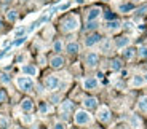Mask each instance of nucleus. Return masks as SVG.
Wrapping results in <instances>:
<instances>
[{
    "label": "nucleus",
    "mask_w": 147,
    "mask_h": 129,
    "mask_svg": "<svg viewBox=\"0 0 147 129\" xmlns=\"http://www.w3.org/2000/svg\"><path fill=\"white\" fill-rule=\"evenodd\" d=\"M38 110H40V113H48V104L47 102H40V105H38Z\"/></svg>",
    "instance_id": "nucleus-31"
},
{
    "label": "nucleus",
    "mask_w": 147,
    "mask_h": 129,
    "mask_svg": "<svg viewBox=\"0 0 147 129\" xmlns=\"http://www.w3.org/2000/svg\"><path fill=\"white\" fill-rule=\"evenodd\" d=\"M22 72H24L27 77H35L37 75V67L32 66V64H26V66H22Z\"/></svg>",
    "instance_id": "nucleus-13"
},
{
    "label": "nucleus",
    "mask_w": 147,
    "mask_h": 129,
    "mask_svg": "<svg viewBox=\"0 0 147 129\" xmlns=\"http://www.w3.org/2000/svg\"><path fill=\"white\" fill-rule=\"evenodd\" d=\"M15 35L16 37H22V35H26V29L24 27H19V29L15 30Z\"/></svg>",
    "instance_id": "nucleus-33"
},
{
    "label": "nucleus",
    "mask_w": 147,
    "mask_h": 129,
    "mask_svg": "<svg viewBox=\"0 0 147 129\" xmlns=\"http://www.w3.org/2000/svg\"><path fill=\"white\" fill-rule=\"evenodd\" d=\"M86 29H88V30H96V29H98V22H96V21H90L88 26H86Z\"/></svg>",
    "instance_id": "nucleus-32"
},
{
    "label": "nucleus",
    "mask_w": 147,
    "mask_h": 129,
    "mask_svg": "<svg viewBox=\"0 0 147 129\" xmlns=\"http://www.w3.org/2000/svg\"><path fill=\"white\" fill-rule=\"evenodd\" d=\"M59 100H61V96H59V94H53L51 96V104H59Z\"/></svg>",
    "instance_id": "nucleus-36"
},
{
    "label": "nucleus",
    "mask_w": 147,
    "mask_h": 129,
    "mask_svg": "<svg viewBox=\"0 0 147 129\" xmlns=\"http://www.w3.org/2000/svg\"><path fill=\"white\" fill-rule=\"evenodd\" d=\"M104 16H106V21H114V19H115V15L112 13V11H107Z\"/></svg>",
    "instance_id": "nucleus-35"
},
{
    "label": "nucleus",
    "mask_w": 147,
    "mask_h": 129,
    "mask_svg": "<svg viewBox=\"0 0 147 129\" xmlns=\"http://www.w3.org/2000/svg\"><path fill=\"white\" fill-rule=\"evenodd\" d=\"M74 121L78 126H85L91 123V115H90L88 110H77L75 115H74Z\"/></svg>",
    "instance_id": "nucleus-2"
},
{
    "label": "nucleus",
    "mask_w": 147,
    "mask_h": 129,
    "mask_svg": "<svg viewBox=\"0 0 147 129\" xmlns=\"http://www.w3.org/2000/svg\"><path fill=\"white\" fill-rule=\"evenodd\" d=\"M101 41H102V37H101L99 33H91V35H88V37L85 38V46L91 48V46L101 43Z\"/></svg>",
    "instance_id": "nucleus-6"
},
{
    "label": "nucleus",
    "mask_w": 147,
    "mask_h": 129,
    "mask_svg": "<svg viewBox=\"0 0 147 129\" xmlns=\"http://www.w3.org/2000/svg\"><path fill=\"white\" fill-rule=\"evenodd\" d=\"M114 45H115V48L123 49V48H126V46H129V38L128 37H118V38H115Z\"/></svg>",
    "instance_id": "nucleus-11"
},
{
    "label": "nucleus",
    "mask_w": 147,
    "mask_h": 129,
    "mask_svg": "<svg viewBox=\"0 0 147 129\" xmlns=\"http://www.w3.org/2000/svg\"><path fill=\"white\" fill-rule=\"evenodd\" d=\"M146 11H147V5H142L141 8H138V10H136V15H138V16H142Z\"/></svg>",
    "instance_id": "nucleus-34"
},
{
    "label": "nucleus",
    "mask_w": 147,
    "mask_h": 129,
    "mask_svg": "<svg viewBox=\"0 0 147 129\" xmlns=\"http://www.w3.org/2000/svg\"><path fill=\"white\" fill-rule=\"evenodd\" d=\"M5 99H7V94H5V91H3V89H0V104L3 102Z\"/></svg>",
    "instance_id": "nucleus-39"
},
{
    "label": "nucleus",
    "mask_w": 147,
    "mask_h": 129,
    "mask_svg": "<svg viewBox=\"0 0 147 129\" xmlns=\"http://www.w3.org/2000/svg\"><path fill=\"white\" fill-rule=\"evenodd\" d=\"M67 8H70V2H66V3H63V5H59L58 7V10H67Z\"/></svg>",
    "instance_id": "nucleus-37"
},
{
    "label": "nucleus",
    "mask_w": 147,
    "mask_h": 129,
    "mask_svg": "<svg viewBox=\"0 0 147 129\" xmlns=\"http://www.w3.org/2000/svg\"><path fill=\"white\" fill-rule=\"evenodd\" d=\"M10 2H13V0H3V3H10Z\"/></svg>",
    "instance_id": "nucleus-42"
},
{
    "label": "nucleus",
    "mask_w": 147,
    "mask_h": 129,
    "mask_svg": "<svg viewBox=\"0 0 147 129\" xmlns=\"http://www.w3.org/2000/svg\"><path fill=\"white\" fill-rule=\"evenodd\" d=\"M101 13H102V10H101L99 7H93L88 10V13H86V21H96V19L101 16Z\"/></svg>",
    "instance_id": "nucleus-8"
},
{
    "label": "nucleus",
    "mask_w": 147,
    "mask_h": 129,
    "mask_svg": "<svg viewBox=\"0 0 147 129\" xmlns=\"http://www.w3.org/2000/svg\"><path fill=\"white\" fill-rule=\"evenodd\" d=\"M11 81V77L8 74H0V83H3V85H8Z\"/></svg>",
    "instance_id": "nucleus-29"
},
{
    "label": "nucleus",
    "mask_w": 147,
    "mask_h": 129,
    "mask_svg": "<svg viewBox=\"0 0 147 129\" xmlns=\"http://www.w3.org/2000/svg\"><path fill=\"white\" fill-rule=\"evenodd\" d=\"M26 40H27V37H26V35H22V37H16V40L13 41V45H11V46H21V45L24 43Z\"/></svg>",
    "instance_id": "nucleus-28"
},
{
    "label": "nucleus",
    "mask_w": 147,
    "mask_h": 129,
    "mask_svg": "<svg viewBox=\"0 0 147 129\" xmlns=\"http://www.w3.org/2000/svg\"><path fill=\"white\" fill-rule=\"evenodd\" d=\"M0 126H2V128H7V126H8V120L7 118H0Z\"/></svg>",
    "instance_id": "nucleus-40"
},
{
    "label": "nucleus",
    "mask_w": 147,
    "mask_h": 129,
    "mask_svg": "<svg viewBox=\"0 0 147 129\" xmlns=\"http://www.w3.org/2000/svg\"><path fill=\"white\" fill-rule=\"evenodd\" d=\"M110 69L114 70V72H120L121 70V61L120 59H114L110 62Z\"/></svg>",
    "instance_id": "nucleus-24"
},
{
    "label": "nucleus",
    "mask_w": 147,
    "mask_h": 129,
    "mask_svg": "<svg viewBox=\"0 0 147 129\" xmlns=\"http://www.w3.org/2000/svg\"><path fill=\"white\" fill-rule=\"evenodd\" d=\"M146 85V80H144V77H141V75H134V77L131 78V86L133 88H141V86Z\"/></svg>",
    "instance_id": "nucleus-14"
},
{
    "label": "nucleus",
    "mask_w": 147,
    "mask_h": 129,
    "mask_svg": "<svg viewBox=\"0 0 147 129\" xmlns=\"http://www.w3.org/2000/svg\"><path fill=\"white\" fill-rule=\"evenodd\" d=\"M59 86H61V80H59L58 75H48L47 80H45V88L50 89V91H56Z\"/></svg>",
    "instance_id": "nucleus-4"
},
{
    "label": "nucleus",
    "mask_w": 147,
    "mask_h": 129,
    "mask_svg": "<svg viewBox=\"0 0 147 129\" xmlns=\"http://www.w3.org/2000/svg\"><path fill=\"white\" fill-rule=\"evenodd\" d=\"M22 121L26 123V124H30V123L34 121V116L30 115V112H24V115H22Z\"/></svg>",
    "instance_id": "nucleus-27"
},
{
    "label": "nucleus",
    "mask_w": 147,
    "mask_h": 129,
    "mask_svg": "<svg viewBox=\"0 0 147 129\" xmlns=\"http://www.w3.org/2000/svg\"><path fill=\"white\" fill-rule=\"evenodd\" d=\"M144 80H146V83H147V74H146V75H144Z\"/></svg>",
    "instance_id": "nucleus-44"
},
{
    "label": "nucleus",
    "mask_w": 147,
    "mask_h": 129,
    "mask_svg": "<svg viewBox=\"0 0 147 129\" xmlns=\"http://www.w3.org/2000/svg\"><path fill=\"white\" fill-rule=\"evenodd\" d=\"M74 110V104L70 102V100H64L63 104H61V112H63V115L69 113V112Z\"/></svg>",
    "instance_id": "nucleus-20"
},
{
    "label": "nucleus",
    "mask_w": 147,
    "mask_h": 129,
    "mask_svg": "<svg viewBox=\"0 0 147 129\" xmlns=\"http://www.w3.org/2000/svg\"><path fill=\"white\" fill-rule=\"evenodd\" d=\"M99 86V81H98V78L96 77H88L83 80V88L88 89V91H91V89H96Z\"/></svg>",
    "instance_id": "nucleus-7"
},
{
    "label": "nucleus",
    "mask_w": 147,
    "mask_h": 129,
    "mask_svg": "<svg viewBox=\"0 0 147 129\" xmlns=\"http://www.w3.org/2000/svg\"><path fill=\"white\" fill-rule=\"evenodd\" d=\"M45 129H47V128H45Z\"/></svg>",
    "instance_id": "nucleus-48"
},
{
    "label": "nucleus",
    "mask_w": 147,
    "mask_h": 129,
    "mask_svg": "<svg viewBox=\"0 0 147 129\" xmlns=\"http://www.w3.org/2000/svg\"><path fill=\"white\" fill-rule=\"evenodd\" d=\"M85 61H86V64H88V67H96L98 64H99V56H98V53H88L86 54V57H85Z\"/></svg>",
    "instance_id": "nucleus-9"
},
{
    "label": "nucleus",
    "mask_w": 147,
    "mask_h": 129,
    "mask_svg": "<svg viewBox=\"0 0 147 129\" xmlns=\"http://www.w3.org/2000/svg\"><path fill=\"white\" fill-rule=\"evenodd\" d=\"M138 108H139L142 113L147 115V96H144V97L139 99V102H138Z\"/></svg>",
    "instance_id": "nucleus-22"
},
{
    "label": "nucleus",
    "mask_w": 147,
    "mask_h": 129,
    "mask_svg": "<svg viewBox=\"0 0 147 129\" xmlns=\"http://www.w3.org/2000/svg\"><path fill=\"white\" fill-rule=\"evenodd\" d=\"M40 2H48V0H40Z\"/></svg>",
    "instance_id": "nucleus-47"
},
{
    "label": "nucleus",
    "mask_w": 147,
    "mask_h": 129,
    "mask_svg": "<svg viewBox=\"0 0 147 129\" xmlns=\"http://www.w3.org/2000/svg\"><path fill=\"white\" fill-rule=\"evenodd\" d=\"M53 129H66V124H64V123H61V121H58Z\"/></svg>",
    "instance_id": "nucleus-38"
},
{
    "label": "nucleus",
    "mask_w": 147,
    "mask_h": 129,
    "mask_svg": "<svg viewBox=\"0 0 147 129\" xmlns=\"http://www.w3.org/2000/svg\"><path fill=\"white\" fill-rule=\"evenodd\" d=\"M10 48H11V46H10ZM10 48H7V49H3V51L0 53V59H2V57H5V56H7V54H8V51H10Z\"/></svg>",
    "instance_id": "nucleus-41"
},
{
    "label": "nucleus",
    "mask_w": 147,
    "mask_h": 129,
    "mask_svg": "<svg viewBox=\"0 0 147 129\" xmlns=\"http://www.w3.org/2000/svg\"><path fill=\"white\" fill-rule=\"evenodd\" d=\"M16 19H18V11H16V10H10L7 13V21L8 22H15Z\"/></svg>",
    "instance_id": "nucleus-23"
},
{
    "label": "nucleus",
    "mask_w": 147,
    "mask_h": 129,
    "mask_svg": "<svg viewBox=\"0 0 147 129\" xmlns=\"http://www.w3.org/2000/svg\"><path fill=\"white\" fill-rule=\"evenodd\" d=\"M110 118H112V115H110V110L106 107V105H102V107L98 108V120H99L101 123H109Z\"/></svg>",
    "instance_id": "nucleus-5"
},
{
    "label": "nucleus",
    "mask_w": 147,
    "mask_h": 129,
    "mask_svg": "<svg viewBox=\"0 0 147 129\" xmlns=\"http://www.w3.org/2000/svg\"><path fill=\"white\" fill-rule=\"evenodd\" d=\"M121 129H131V128H121Z\"/></svg>",
    "instance_id": "nucleus-46"
},
{
    "label": "nucleus",
    "mask_w": 147,
    "mask_h": 129,
    "mask_svg": "<svg viewBox=\"0 0 147 129\" xmlns=\"http://www.w3.org/2000/svg\"><path fill=\"white\" fill-rule=\"evenodd\" d=\"M110 46H112V43H110L109 40H104V41H101V51H102V53H109Z\"/></svg>",
    "instance_id": "nucleus-26"
},
{
    "label": "nucleus",
    "mask_w": 147,
    "mask_h": 129,
    "mask_svg": "<svg viewBox=\"0 0 147 129\" xmlns=\"http://www.w3.org/2000/svg\"><path fill=\"white\" fill-rule=\"evenodd\" d=\"M138 54H139L142 59H147V46H141V48L138 49Z\"/></svg>",
    "instance_id": "nucleus-30"
},
{
    "label": "nucleus",
    "mask_w": 147,
    "mask_h": 129,
    "mask_svg": "<svg viewBox=\"0 0 147 129\" xmlns=\"http://www.w3.org/2000/svg\"><path fill=\"white\" fill-rule=\"evenodd\" d=\"M64 49V43L61 40H56L55 43H53V51H56V53H61Z\"/></svg>",
    "instance_id": "nucleus-25"
},
{
    "label": "nucleus",
    "mask_w": 147,
    "mask_h": 129,
    "mask_svg": "<svg viewBox=\"0 0 147 129\" xmlns=\"http://www.w3.org/2000/svg\"><path fill=\"white\" fill-rule=\"evenodd\" d=\"M78 49H80V46H78V43H75V41H70V43L66 45V51L69 53V54H77Z\"/></svg>",
    "instance_id": "nucleus-18"
},
{
    "label": "nucleus",
    "mask_w": 147,
    "mask_h": 129,
    "mask_svg": "<svg viewBox=\"0 0 147 129\" xmlns=\"http://www.w3.org/2000/svg\"><path fill=\"white\" fill-rule=\"evenodd\" d=\"M21 108H22V112H32L34 110V102H32V99H24L21 102Z\"/></svg>",
    "instance_id": "nucleus-19"
},
{
    "label": "nucleus",
    "mask_w": 147,
    "mask_h": 129,
    "mask_svg": "<svg viewBox=\"0 0 147 129\" xmlns=\"http://www.w3.org/2000/svg\"><path fill=\"white\" fill-rule=\"evenodd\" d=\"M134 56H136V49H134V48H131V46L123 48V57H125L126 61H131Z\"/></svg>",
    "instance_id": "nucleus-15"
},
{
    "label": "nucleus",
    "mask_w": 147,
    "mask_h": 129,
    "mask_svg": "<svg viewBox=\"0 0 147 129\" xmlns=\"http://www.w3.org/2000/svg\"><path fill=\"white\" fill-rule=\"evenodd\" d=\"M83 107L86 110H93V108L98 107V99L96 97H85L83 99Z\"/></svg>",
    "instance_id": "nucleus-10"
},
{
    "label": "nucleus",
    "mask_w": 147,
    "mask_h": 129,
    "mask_svg": "<svg viewBox=\"0 0 147 129\" xmlns=\"http://www.w3.org/2000/svg\"><path fill=\"white\" fill-rule=\"evenodd\" d=\"M134 3H131V2H129V3H121L120 7H118V11H120V13H129V11H133L134 10Z\"/></svg>",
    "instance_id": "nucleus-21"
},
{
    "label": "nucleus",
    "mask_w": 147,
    "mask_h": 129,
    "mask_svg": "<svg viewBox=\"0 0 147 129\" xmlns=\"http://www.w3.org/2000/svg\"><path fill=\"white\" fill-rule=\"evenodd\" d=\"M64 57L63 56H53L51 57V61H50V66L53 67V69H61V67L64 66Z\"/></svg>",
    "instance_id": "nucleus-12"
},
{
    "label": "nucleus",
    "mask_w": 147,
    "mask_h": 129,
    "mask_svg": "<svg viewBox=\"0 0 147 129\" xmlns=\"http://www.w3.org/2000/svg\"><path fill=\"white\" fill-rule=\"evenodd\" d=\"M75 2H77V3H83V0H75Z\"/></svg>",
    "instance_id": "nucleus-43"
},
{
    "label": "nucleus",
    "mask_w": 147,
    "mask_h": 129,
    "mask_svg": "<svg viewBox=\"0 0 147 129\" xmlns=\"http://www.w3.org/2000/svg\"><path fill=\"white\" fill-rule=\"evenodd\" d=\"M2 27H3V24H2V21H0V29H2Z\"/></svg>",
    "instance_id": "nucleus-45"
},
{
    "label": "nucleus",
    "mask_w": 147,
    "mask_h": 129,
    "mask_svg": "<svg viewBox=\"0 0 147 129\" xmlns=\"http://www.w3.org/2000/svg\"><path fill=\"white\" fill-rule=\"evenodd\" d=\"M121 27L120 21H117V19H114V21H107L106 22V29L110 30V32H114V30H118Z\"/></svg>",
    "instance_id": "nucleus-16"
},
{
    "label": "nucleus",
    "mask_w": 147,
    "mask_h": 129,
    "mask_svg": "<svg viewBox=\"0 0 147 129\" xmlns=\"http://www.w3.org/2000/svg\"><path fill=\"white\" fill-rule=\"evenodd\" d=\"M16 85H18V88L21 91L29 92L34 89V80L30 77H27V75L26 77H19V78H16Z\"/></svg>",
    "instance_id": "nucleus-3"
},
{
    "label": "nucleus",
    "mask_w": 147,
    "mask_h": 129,
    "mask_svg": "<svg viewBox=\"0 0 147 129\" xmlns=\"http://www.w3.org/2000/svg\"><path fill=\"white\" fill-rule=\"evenodd\" d=\"M78 26H80V21H78L77 16H69V18H66L63 21V24H61V29H63V32H75V30L78 29Z\"/></svg>",
    "instance_id": "nucleus-1"
},
{
    "label": "nucleus",
    "mask_w": 147,
    "mask_h": 129,
    "mask_svg": "<svg viewBox=\"0 0 147 129\" xmlns=\"http://www.w3.org/2000/svg\"><path fill=\"white\" fill-rule=\"evenodd\" d=\"M129 123H131V126L134 129H142V121H141V118L138 115H131L129 116Z\"/></svg>",
    "instance_id": "nucleus-17"
}]
</instances>
